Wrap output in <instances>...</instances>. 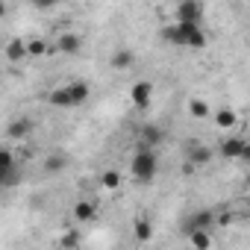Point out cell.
Segmentation results:
<instances>
[{
  "mask_svg": "<svg viewBox=\"0 0 250 250\" xmlns=\"http://www.w3.org/2000/svg\"><path fill=\"white\" fill-rule=\"evenodd\" d=\"M156 174H159L156 150H150V147H142V145H139V150L133 153V177H136V183L147 186V183H153V180H156Z\"/></svg>",
  "mask_w": 250,
  "mask_h": 250,
  "instance_id": "cell-1",
  "label": "cell"
},
{
  "mask_svg": "<svg viewBox=\"0 0 250 250\" xmlns=\"http://www.w3.org/2000/svg\"><path fill=\"white\" fill-rule=\"evenodd\" d=\"M218 150H221L224 159H247V142H244L241 136H227V139H221Z\"/></svg>",
  "mask_w": 250,
  "mask_h": 250,
  "instance_id": "cell-2",
  "label": "cell"
},
{
  "mask_svg": "<svg viewBox=\"0 0 250 250\" xmlns=\"http://www.w3.org/2000/svg\"><path fill=\"white\" fill-rule=\"evenodd\" d=\"M203 21V6L194 3V0H183L177 6V24H191V27H200Z\"/></svg>",
  "mask_w": 250,
  "mask_h": 250,
  "instance_id": "cell-3",
  "label": "cell"
},
{
  "mask_svg": "<svg viewBox=\"0 0 250 250\" xmlns=\"http://www.w3.org/2000/svg\"><path fill=\"white\" fill-rule=\"evenodd\" d=\"M212 227H215V212H209V209H200V212H194L188 221H186V235L188 232H194V229H203V232H212Z\"/></svg>",
  "mask_w": 250,
  "mask_h": 250,
  "instance_id": "cell-4",
  "label": "cell"
},
{
  "mask_svg": "<svg viewBox=\"0 0 250 250\" xmlns=\"http://www.w3.org/2000/svg\"><path fill=\"white\" fill-rule=\"evenodd\" d=\"M130 97H133V106H136V109H147L150 100H153V83H147V80L136 83V85L130 88Z\"/></svg>",
  "mask_w": 250,
  "mask_h": 250,
  "instance_id": "cell-5",
  "label": "cell"
},
{
  "mask_svg": "<svg viewBox=\"0 0 250 250\" xmlns=\"http://www.w3.org/2000/svg\"><path fill=\"white\" fill-rule=\"evenodd\" d=\"M212 147H206V145H200V142H191L188 145V168H203V165H209L212 162Z\"/></svg>",
  "mask_w": 250,
  "mask_h": 250,
  "instance_id": "cell-6",
  "label": "cell"
},
{
  "mask_svg": "<svg viewBox=\"0 0 250 250\" xmlns=\"http://www.w3.org/2000/svg\"><path fill=\"white\" fill-rule=\"evenodd\" d=\"M56 47H59L65 56H77V53L83 50V36H80V33H59Z\"/></svg>",
  "mask_w": 250,
  "mask_h": 250,
  "instance_id": "cell-7",
  "label": "cell"
},
{
  "mask_svg": "<svg viewBox=\"0 0 250 250\" xmlns=\"http://www.w3.org/2000/svg\"><path fill=\"white\" fill-rule=\"evenodd\" d=\"M109 65H112L115 71H130V68L136 65V53H133V47H118V50L112 53Z\"/></svg>",
  "mask_w": 250,
  "mask_h": 250,
  "instance_id": "cell-8",
  "label": "cell"
},
{
  "mask_svg": "<svg viewBox=\"0 0 250 250\" xmlns=\"http://www.w3.org/2000/svg\"><path fill=\"white\" fill-rule=\"evenodd\" d=\"M30 133H33V121H27V118H15L6 127V139H15V142H24Z\"/></svg>",
  "mask_w": 250,
  "mask_h": 250,
  "instance_id": "cell-9",
  "label": "cell"
},
{
  "mask_svg": "<svg viewBox=\"0 0 250 250\" xmlns=\"http://www.w3.org/2000/svg\"><path fill=\"white\" fill-rule=\"evenodd\" d=\"M65 91H68V97H71V106H83V103L88 100V94H91V85L83 83V80H77V83L65 85Z\"/></svg>",
  "mask_w": 250,
  "mask_h": 250,
  "instance_id": "cell-10",
  "label": "cell"
},
{
  "mask_svg": "<svg viewBox=\"0 0 250 250\" xmlns=\"http://www.w3.org/2000/svg\"><path fill=\"white\" fill-rule=\"evenodd\" d=\"M133 235H136L142 244L153 238V224H150L147 215H136V218H133Z\"/></svg>",
  "mask_w": 250,
  "mask_h": 250,
  "instance_id": "cell-11",
  "label": "cell"
},
{
  "mask_svg": "<svg viewBox=\"0 0 250 250\" xmlns=\"http://www.w3.org/2000/svg\"><path fill=\"white\" fill-rule=\"evenodd\" d=\"M159 142H162V127H156V124H147V127L142 130V136H139V145L153 150Z\"/></svg>",
  "mask_w": 250,
  "mask_h": 250,
  "instance_id": "cell-12",
  "label": "cell"
},
{
  "mask_svg": "<svg viewBox=\"0 0 250 250\" xmlns=\"http://www.w3.org/2000/svg\"><path fill=\"white\" fill-rule=\"evenodd\" d=\"M6 59H9V62L27 59V42H24V39H9V44H6Z\"/></svg>",
  "mask_w": 250,
  "mask_h": 250,
  "instance_id": "cell-13",
  "label": "cell"
},
{
  "mask_svg": "<svg viewBox=\"0 0 250 250\" xmlns=\"http://www.w3.org/2000/svg\"><path fill=\"white\" fill-rule=\"evenodd\" d=\"M74 218H77V221H94V218H97V206H94L91 200H80V203L74 206Z\"/></svg>",
  "mask_w": 250,
  "mask_h": 250,
  "instance_id": "cell-14",
  "label": "cell"
},
{
  "mask_svg": "<svg viewBox=\"0 0 250 250\" xmlns=\"http://www.w3.org/2000/svg\"><path fill=\"white\" fill-rule=\"evenodd\" d=\"M215 124H218L221 130H232L235 124H238V115H235L232 109H218V112H215Z\"/></svg>",
  "mask_w": 250,
  "mask_h": 250,
  "instance_id": "cell-15",
  "label": "cell"
},
{
  "mask_svg": "<svg viewBox=\"0 0 250 250\" xmlns=\"http://www.w3.org/2000/svg\"><path fill=\"white\" fill-rule=\"evenodd\" d=\"M188 241H191L194 250H212V232L194 229V232H188Z\"/></svg>",
  "mask_w": 250,
  "mask_h": 250,
  "instance_id": "cell-16",
  "label": "cell"
},
{
  "mask_svg": "<svg viewBox=\"0 0 250 250\" xmlns=\"http://www.w3.org/2000/svg\"><path fill=\"white\" fill-rule=\"evenodd\" d=\"M188 115H191V118H212V109H209L206 100L191 97V100H188Z\"/></svg>",
  "mask_w": 250,
  "mask_h": 250,
  "instance_id": "cell-17",
  "label": "cell"
},
{
  "mask_svg": "<svg viewBox=\"0 0 250 250\" xmlns=\"http://www.w3.org/2000/svg\"><path fill=\"white\" fill-rule=\"evenodd\" d=\"M186 47L188 50H200V47H206V33L197 27V30H191L188 36H186Z\"/></svg>",
  "mask_w": 250,
  "mask_h": 250,
  "instance_id": "cell-18",
  "label": "cell"
},
{
  "mask_svg": "<svg viewBox=\"0 0 250 250\" xmlns=\"http://www.w3.org/2000/svg\"><path fill=\"white\" fill-rule=\"evenodd\" d=\"M47 100H50L53 106H59V109H71V97H68V91H65V85H62V88H53Z\"/></svg>",
  "mask_w": 250,
  "mask_h": 250,
  "instance_id": "cell-19",
  "label": "cell"
},
{
  "mask_svg": "<svg viewBox=\"0 0 250 250\" xmlns=\"http://www.w3.org/2000/svg\"><path fill=\"white\" fill-rule=\"evenodd\" d=\"M65 153H53V156H47V162H44V171L47 174H59L62 168H65Z\"/></svg>",
  "mask_w": 250,
  "mask_h": 250,
  "instance_id": "cell-20",
  "label": "cell"
},
{
  "mask_svg": "<svg viewBox=\"0 0 250 250\" xmlns=\"http://www.w3.org/2000/svg\"><path fill=\"white\" fill-rule=\"evenodd\" d=\"M59 247H62V250H77V247H80V232H77V229H68V232L59 238Z\"/></svg>",
  "mask_w": 250,
  "mask_h": 250,
  "instance_id": "cell-21",
  "label": "cell"
},
{
  "mask_svg": "<svg viewBox=\"0 0 250 250\" xmlns=\"http://www.w3.org/2000/svg\"><path fill=\"white\" fill-rule=\"evenodd\" d=\"M47 53V42L44 39H30L27 42V56H44Z\"/></svg>",
  "mask_w": 250,
  "mask_h": 250,
  "instance_id": "cell-22",
  "label": "cell"
},
{
  "mask_svg": "<svg viewBox=\"0 0 250 250\" xmlns=\"http://www.w3.org/2000/svg\"><path fill=\"white\" fill-rule=\"evenodd\" d=\"M100 183H103V188H118L121 186V174L118 171H103Z\"/></svg>",
  "mask_w": 250,
  "mask_h": 250,
  "instance_id": "cell-23",
  "label": "cell"
},
{
  "mask_svg": "<svg viewBox=\"0 0 250 250\" xmlns=\"http://www.w3.org/2000/svg\"><path fill=\"white\" fill-rule=\"evenodd\" d=\"M6 12H9V6H6V3H3V0H0V18H3V15H6Z\"/></svg>",
  "mask_w": 250,
  "mask_h": 250,
  "instance_id": "cell-24",
  "label": "cell"
}]
</instances>
